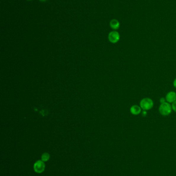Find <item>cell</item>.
Listing matches in <instances>:
<instances>
[{"instance_id": "6da1fadb", "label": "cell", "mask_w": 176, "mask_h": 176, "mask_svg": "<svg viewBox=\"0 0 176 176\" xmlns=\"http://www.w3.org/2000/svg\"><path fill=\"white\" fill-rule=\"evenodd\" d=\"M140 107L144 111H148L151 109L154 105V101L150 98H144L140 101Z\"/></svg>"}, {"instance_id": "7a4b0ae2", "label": "cell", "mask_w": 176, "mask_h": 176, "mask_svg": "<svg viewBox=\"0 0 176 176\" xmlns=\"http://www.w3.org/2000/svg\"><path fill=\"white\" fill-rule=\"evenodd\" d=\"M172 105L167 102L161 103L159 108V111L160 114L163 116H168L170 114L172 111Z\"/></svg>"}, {"instance_id": "3957f363", "label": "cell", "mask_w": 176, "mask_h": 176, "mask_svg": "<svg viewBox=\"0 0 176 176\" xmlns=\"http://www.w3.org/2000/svg\"><path fill=\"white\" fill-rule=\"evenodd\" d=\"M45 168L46 165L45 163L42 160H38L34 164V170L38 174H41L43 172Z\"/></svg>"}, {"instance_id": "277c9868", "label": "cell", "mask_w": 176, "mask_h": 176, "mask_svg": "<svg viewBox=\"0 0 176 176\" xmlns=\"http://www.w3.org/2000/svg\"><path fill=\"white\" fill-rule=\"evenodd\" d=\"M108 39L110 42L112 43H116L120 40V34L116 30L112 31L109 32V34L108 35Z\"/></svg>"}, {"instance_id": "5b68a950", "label": "cell", "mask_w": 176, "mask_h": 176, "mask_svg": "<svg viewBox=\"0 0 176 176\" xmlns=\"http://www.w3.org/2000/svg\"><path fill=\"white\" fill-rule=\"evenodd\" d=\"M166 102L168 103H173L176 101V93L175 91H170L165 96Z\"/></svg>"}, {"instance_id": "8992f818", "label": "cell", "mask_w": 176, "mask_h": 176, "mask_svg": "<svg viewBox=\"0 0 176 176\" xmlns=\"http://www.w3.org/2000/svg\"><path fill=\"white\" fill-rule=\"evenodd\" d=\"M142 108L140 107V106L134 105L132 106L130 108V111L132 115L138 116L142 113Z\"/></svg>"}, {"instance_id": "52a82bcc", "label": "cell", "mask_w": 176, "mask_h": 176, "mask_svg": "<svg viewBox=\"0 0 176 176\" xmlns=\"http://www.w3.org/2000/svg\"><path fill=\"white\" fill-rule=\"evenodd\" d=\"M109 25L111 29L114 30H117L120 27V23L116 19H113L109 22Z\"/></svg>"}, {"instance_id": "ba28073f", "label": "cell", "mask_w": 176, "mask_h": 176, "mask_svg": "<svg viewBox=\"0 0 176 176\" xmlns=\"http://www.w3.org/2000/svg\"><path fill=\"white\" fill-rule=\"evenodd\" d=\"M50 158V155L48 152H45L41 156V160L43 162H47L49 161Z\"/></svg>"}, {"instance_id": "9c48e42d", "label": "cell", "mask_w": 176, "mask_h": 176, "mask_svg": "<svg viewBox=\"0 0 176 176\" xmlns=\"http://www.w3.org/2000/svg\"><path fill=\"white\" fill-rule=\"evenodd\" d=\"M172 110L176 113V101L174 102L173 103H172Z\"/></svg>"}, {"instance_id": "30bf717a", "label": "cell", "mask_w": 176, "mask_h": 176, "mask_svg": "<svg viewBox=\"0 0 176 176\" xmlns=\"http://www.w3.org/2000/svg\"><path fill=\"white\" fill-rule=\"evenodd\" d=\"M160 101L161 103H164L166 102V98L162 97L161 98H160Z\"/></svg>"}, {"instance_id": "8fae6325", "label": "cell", "mask_w": 176, "mask_h": 176, "mask_svg": "<svg viewBox=\"0 0 176 176\" xmlns=\"http://www.w3.org/2000/svg\"><path fill=\"white\" fill-rule=\"evenodd\" d=\"M147 115V111H144L142 112V116H145Z\"/></svg>"}, {"instance_id": "7c38bea8", "label": "cell", "mask_w": 176, "mask_h": 176, "mask_svg": "<svg viewBox=\"0 0 176 176\" xmlns=\"http://www.w3.org/2000/svg\"><path fill=\"white\" fill-rule=\"evenodd\" d=\"M173 85L174 86L175 88H176V78L174 79V82H173Z\"/></svg>"}, {"instance_id": "4fadbf2b", "label": "cell", "mask_w": 176, "mask_h": 176, "mask_svg": "<svg viewBox=\"0 0 176 176\" xmlns=\"http://www.w3.org/2000/svg\"><path fill=\"white\" fill-rule=\"evenodd\" d=\"M39 1H41V2H45V1H46L47 0H39Z\"/></svg>"}, {"instance_id": "5bb4252c", "label": "cell", "mask_w": 176, "mask_h": 176, "mask_svg": "<svg viewBox=\"0 0 176 176\" xmlns=\"http://www.w3.org/2000/svg\"><path fill=\"white\" fill-rule=\"evenodd\" d=\"M27 1H32V0H27Z\"/></svg>"}]
</instances>
